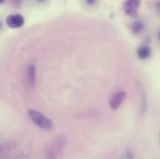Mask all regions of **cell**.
Instances as JSON below:
<instances>
[{"label":"cell","instance_id":"3957f363","mask_svg":"<svg viewBox=\"0 0 160 159\" xmlns=\"http://www.w3.org/2000/svg\"><path fill=\"white\" fill-rule=\"evenodd\" d=\"M6 25L11 29H19L24 25L25 20L22 14L19 13H12L6 17Z\"/></svg>","mask_w":160,"mask_h":159},{"label":"cell","instance_id":"8992f818","mask_svg":"<svg viewBox=\"0 0 160 159\" xmlns=\"http://www.w3.org/2000/svg\"><path fill=\"white\" fill-rule=\"evenodd\" d=\"M136 54L139 60L142 61H146L148 60L151 55H152V49L149 45L147 44H142L139 46L136 49Z\"/></svg>","mask_w":160,"mask_h":159},{"label":"cell","instance_id":"277c9868","mask_svg":"<svg viewBox=\"0 0 160 159\" xmlns=\"http://www.w3.org/2000/svg\"><path fill=\"white\" fill-rule=\"evenodd\" d=\"M140 6L141 0H126L124 3V11L128 16L135 18L138 16V9Z\"/></svg>","mask_w":160,"mask_h":159},{"label":"cell","instance_id":"9a60e30c","mask_svg":"<svg viewBox=\"0 0 160 159\" xmlns=\"http://www.w3.org/2000/svg\"><path fill=\"white\" fill-rule=\"evenodd\" d=\"M6 2V0H0V5H2V4H4Z\"/></svg>","mask_w":160,"mask_h":159},{"label":"cell","instance_id":"7a4b0ae2","mask_svg":"<svg viewBox=\"0 0 160 159\" xmlns=\"http://www.w3.org/2000/svg\"><path fill=\"white\" fill-rule=\"evenodd\" d=\"M146 27H147L146 22L142 18H138V16L135 18H132V21L128 24V28H129L130 33L136 37L142 35L145 32Z\"/></svg>","mask_w":160,"mask_h":159},{"label":"cell","instance_id":"5bb4252c","mask_svg":"<svg viewBox=\"0 0 160 159\" xmlns=\"http://www.w3.org/2000/svg\"><path fill=\"white\" fill-rule=\"evenodd\" d=\"M34 3H36V4H39V5H41V4H44V3H46L48 0H32Z\"/></svg>","mask_w":160,"mask_h":159},{"label":"cell","instance_id":"52a82bcc","mask_svg":"<svg viewBox=\"0 0 160 159\" xmlns=\"http://www.w3.org/2000/svg\"><path fill=\"white\" fill-rule=\"evenodd\" d=\"M26 79L27 83L34 87L37 83V68L35 64H29L26 69Z\"/></svg>","mask_w":160,"mask_h":159},{"label":"cell","instance_id":"9c48e42d","mask_svg":"<svg viewBox=\"0 0 160 159\" xmlns=\"http://www.w3.org/2000/svg\"><path fill=\"white\" fill-rule=\"evenodd\" d=\"M81 6L87 10L96 9L100 5V0H80Z\"/></svg>","mask_w":160,"mask_h":159},{"label":"cell","instance_id":"8fae6325","mask_svg":"<svg viewBox=\"0 0 160 159\" xmlns=\"http://www.w3.org/2000/svg\"><path fill=\"white\" fill-rule=\"evenodd\" d=\"M10 6L14 8H20L22 6L23 0H8Z\"/></svg>","mask_w":160,"mask_h":159},{"label":"cell","instance_id":"6da1fadb","mask_svg":"<svg viewBox=\"0 0 160 159\" xmlns=\"http://www.w3.org/2000/svg\"><path fill=\"white\" fill-rule=\"evenodd\" d=\"M28 116L34 124H36L38 127L45 130H51L53 128V123L51 119L46 117L44 114L38 110L30 109L28 111Z\"/></svg>","mask_w":160,"mask_h":159},{"label":"cell","instance_id":"4fadbf2b","mask_svg":"<svg viewBox=\"0 0 160 159\" xmlns=\"http://www.w3.org/2000/svg\"><path fill=\"white\" fill-rule=\"evenodd\" d=\"M156 39L160 44V26L157 29V31H156Z\"/></svg>","mask_w":160,"mask_h":159},{"label":"cell","instance_id":"5b68a950","mask_svg":"<svg viewBox=\"0 0 160 159\" xmlns=\"http://www.w3.org/2000/svg\"><path fill=\"white\" fill-rule=\"evenodd\" d=\"M126 97H127V94L123 90L118 91V92H116L112 96V98L110 100V107L113 110H118L120 106L122 105V103L125 102Z\"/></svg>","mask_w":160,"mask_h":159},{"label":"cell","instance_id":"ba28073f","mask_svg":"<svg viewBox=\"0 0 160 159\" xmlns=\"http://www.w3.org/2000/svg\"><path fill=\"white\" fill-rule=\"evenodd\" d=\"M63 144H64V140L63 139H57L53 144L50 147V151L49 152V157H55L58 156V153L61 152L63 148Z\"/></svg>","mask_w":160,"mask_h":159},{"label":"cell","instance_id":"7c38bea8","mask_svg":"<svg viewBox=\"0 0 160 159\" xmlns=\"http://www.w3.org/2000/svg\"><path fill=\"white\" fill-rule=\"evenodd\" d=\"M5 26H6V22L0 17V33H2L5 29Z\"/></svg>","mask_w":160,"mask_h":159},{"label":"cell","instance_id":"30bf717a","mask_svg":"<svg viewBox=\"0 0 160 159\" xmlns=\"http://www.w3.org/2000/svg\"><path fill=\"white\" fill-rule=\"evenodd\" d=\"M151 7L157 14H160V0H153L151 2Z\"/></svg>","mask_w":160,"mask_h":159}]
</instances>
